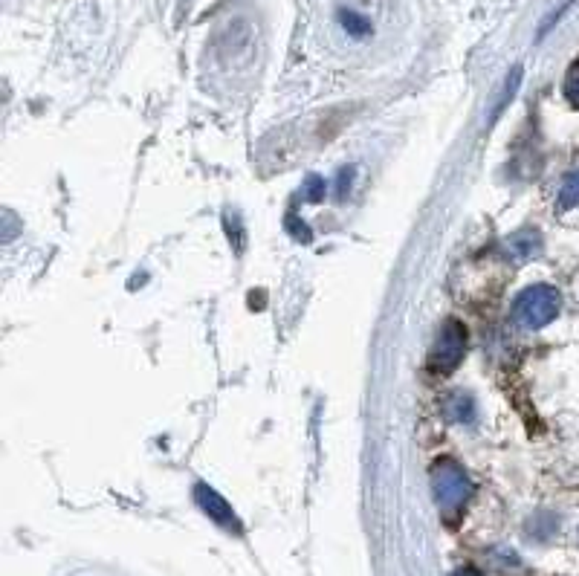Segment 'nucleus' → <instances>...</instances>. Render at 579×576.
<instances>
[{
  "label": "nucleus",
  "mask_w": 579,
  "mask_h": 576,
  "mask_svg": "<svg viewBox=\"0 0 579 576\" xmlns=\"http://www.w3.org/2000/svg\"><path fill=\"white\" fill-rule=\"evenodd\" d=\"M562 310V296L551 284H533L513 302V322L524 330H542L551 325Z\"/></svg>",
  "instance_id": "obj_1"
},
{
  "label": "nucleus",
  "mask_w": 579,
  "mask_h": 576,
  "mask_svg": "<svg viewBox=\"0 0 579 576\" xmlns=\"http://www.w3.org/2000/svg\"><path fill=\"white\" fill-rule=\"evenodd\" d=\"M432 490H435V501L446 516H455L467 507L469 495H472V481H469L467 469L461 467L455 458H441L432 467Z\"/></svg>",
  "instance_id": "obj_2"
},
{
  "label": "nucleus",
  "mask_w": 579,
  "mask_h": 576,
  "mask_svg": "<svg viewBox=\"0 0 579 576\" xmlns=\"http://www.w3.org/2000/svg\"><path fill=\"white\" fill-rule=\"evenodd\" d=\"M464 354H467V328L458 319H446L429 351V368L446 377L464 362Z\"/></svg>",
  "instance_id": "obj_3"
},
{
  "label": "nucleus",
  "mask_w": 579,
  "mask_h": 576,
  "mask_svg": "<svg viewBox=\"0 0 579 576\" xmlns=\"http://www.w3.org/2000/svg\"><path fill=\"white\" fill-rule=\"evenodd\" d=\"M194 501H197V507H200L212 522L221 524L223 530H229V533H235V536H241V522H238L235 510L229 507V501H226L218 490H212L209 484H194Z\"/></svg>",
  "instance_id": "obj_4"
},
{
  "label": "nucleus",
  "mask_w": 579,
  "mask_h": 576,
  "mask_svg": "<svg viewBox=\"0 0 579 576\" xmlns=\"http://www.w3.org/2000/svg\"><path fill=\"white\" fill-rule=\"evenodd\" d=\"M507 247H510V252H513L516 258H533V255L542 252V235L533 232V229H524V232L513 235V238L507 241Z\"/></svg>",
  "instance_id": "obj_5"
},
{
  "label": "nucleus",
  "mask_w": 579,
  "mask_h": 576,
  "mask_svg": "<svg viewBox=\"0 0 579 576\" xmlns=\"http://www.w3.org/2000/svg\"><path fill=\"white\" fill-rule=\"evenodd\" d=\"M446 414H449V420H455V423H469V420L475 417V403H472V397L464 394V391L452 394V397L446 400Z\"/></svg>",
  "instance_id": "obj_6"
},
{
  "label": "nucleus",
  "mask_w": 579,
  "mask_h": 576,
  "mask_svg": "<svg viewBox=\"0 0 579 576\" xmlns=\"http://www.w3.org/2000/svg\"><path fill=\"white\" fill-rule=\"evenodd\" d=\"M556 527H559V519L548 513V510H542V513H536L530 524H527V533L533 536V539H539V542H548L553 533H556Z\"/></svg>",
  "instance_id": "obj_7"
},
{
  "label": "nucleus",
  "mask_w": 579,
  "mask_h": 576,
  "mask_svg": "<svg viewBox=\"0 0 579 576\" xmlns=\"http://www.w3.org/2000/svg\"><path fill=\"white\" fill-rule=\"evenodd\" d=\"M223 229H226L229 244H232L235 252L241 255L244 247H247V229H244V223L238 218V212H226V215H223Z\"/></svg>",
  "instance_id": "obj_8"
},
{
  "label": "nucleus",
  "mask_w": 579,
  "mask_h": 576,
  "mask_svg": "<svg viewBox=\"0 0 579 576\" xmlns=\"http://www.w3.org/2000/svg\"><path fill=\"white\" fill-rule=\"evenodd\" d=\"M577 206H579V168L565 177V183H562V189H559V209H562V212L577 209Z\"/></svg>",
  "instance_id": "obj_9"
},
{
  "label": "nucleus",
  "mask_w": 579,
  "mask_h": 576,
  "mask_svg": "<svg viewBox=\"0 0 579 576\" xmlns=\"http://www.w3.org/2000/svg\"><path fill=\"white\" fill-rule=\"evenodd\" d=\"M339 24L345 27L348 35H354V38H365V35H371V21L368 18H362L357 12H351V9H342L339 12Z\"/></svg>",
  "instance_id": "obj_10"
},
{
  "label": "nucleus",
  "mask_w": 579,
  "mask_h": 576,
  "mask_svg": "<svg viewBox=\"0 0 579 576\" xmlns=\"http://www.w3.org/2000/svg\"><path fill=\"white\" fill-rule=\"evenodd\" d=\"M325 192H328L325 177H319V174H307V180L302 183L304 203H322V200H325Z\"/></svg>",
  "instance_id": "obj_11"
},
{
  "label": "nucleus",
  "mask_w": 579,
  "mask_h": 576,
  "mask_svg": "<svg viewBox=\"0 0 579 576\" xmlns=\"http://www.w3.org/2000/svg\"><path fill=\"white\" fill-rule=\"evenodd\" d=\"M519 84H522V67L516 64L513 70H510V76H507V82H504V90H501V96H498L496 102V116L501 113V110L507 108V102L519 93Z\"/></svg>",
  "instance_id": "obj_12"
},
{
  "label": "nucleus",
  "mask_w": 579,
  "mask_h": 576,
  "mask_svg": "<svg viewBox=\"0 0 579 576\" xmlns=\"http://www.w3.org/2000/svg\"><path fill=\"white\" fill-rule=\"evenodd\" d=\"M284 229H287V232H290V238H293V241H299V244H310V241H313V232H310V226H307V223H304L299 215H287Z\"/></svg>",
  "instance_id": "obj_13"
},
{
  "label": "nucleus",
  "mask_w": 579,
  "mask_h": 576,
  "mask_svg": "<svg viewBox=\"0 0 579 576\" xmlns=\"http://www.w3.org/2000/svg\"><path fill=\"white\" fill-rule=\"evenodd\" d=\"M565 99L579 108V55L574 58V64L568 67V73H565Z\"/></svg>",
  "instance_id": "obj_14"
},
{
  "label": "nucleus",
  "mask_w": 579,
  "mask_h": 576,
  "mask_svg": "<svg viewBox=\"0 0 579 576\" xmlns=\"http://www.w3.org/2000/svg\"><path fill=\"white\" fill-rule=\"evenodd\" d=\"M354 174H357V168H354V165H348V168H342V171H339V177H336V197H345V194L351 192V186H354Z\"/></svg>",
  "instance_id": "obj_15"
},
{
  "label": "nucleus",
  "mask_w": 579,
  "mask_h": 576,
  "mask_svg": "<svg viewBox=\"0 0 579 576\" xmlns=\"http://www.w3.org/2000/svg\"><path fill=\"white\" fill-rule=\"evenodd\" d=\"M571 3H574V0H565V3H562V6H559L556 12H551V18H548V21L542 24V29H539V38H545V35L551 32L553 24H556V21H559V18H562V15H565V12L571 9Z\"/></svg>",
  "instance_id": "obj_16"
},
{
  "label": "nucleus",
  "mask_w": 579,
  "mask_h": 576,
  "mask_svg": "<svg viewBox=\"0 0 579 576\" xmlns=\"http://www.w3.org/2000/svg\"><path fill=\"white\" fill-rule=\"evenodd\" d=\"M455 576H481V574H478V571H472V568H461Z\"/></svg>",
  "instance_id": "obj_17"
}]
</instances>
